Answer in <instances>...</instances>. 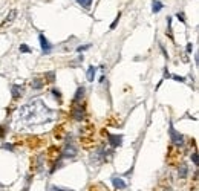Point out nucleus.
I'll list each match as a JSON object with an SVG mask.
<instances>
[{
    "mask_svg": "<svg viewBox=\"0 0 199 191\" xmlns=\"http://www.w3.org/2000/svg\"><path fill=\"white\" fill-rule=\"evenodd\" d=\"M39 107L40 109H37V101H34L32 104H28V106L20 109V116L26 122H35V124L49 122L55 118V113L48 106H44L43 103H40Z\"/></svg>",
    "mask_w": 199,
    "mask_h": 191,
    "instance_id": "obj_1",
    "label": "nucleus"
},
{
    "mask_svg": "<svg viewBox=\"0 0 199 191\" xmlns=\"http://www.w3.org/2000/svg\"><path fill=\"white\" fill-rule=\"evenodd\" d=\"M168 133H170V139H172L173 145H176L178 148L184 145V135H181L178 130H175V127H173L172 124H170V127H168Z\"/></svg>",
    "mask_w": 199,
    "mask_h": 191,
    "instance_id": "obj_2",
    "label": "nucleus"
},
{
    "mask_svg": "<svg viewBox=\"0 0 199 191\" xmlns=\"http://www.w3.org/2000/svg\"><path fill=\"white\" fill-rule=\"evenodd\" d=\"M84 107L80 104V103H74V107H72V118L75 121H83L84 119Z\"/></svg>",
    "mask_w": 199,
    "mask_h": 191,
    "instance_id": "obj_3",
    "label": "nucleus"
},
{
    "mask_svg": "<svg viewBox=\"0 0 199 191\" xmlns=\"http://www.w3.org/2000/svg\"><path fill=\"white\" fill-rule=\"evenodd\" d=\"M75 156H77V147L72 144H68L61 152V157H64V159H72Z\"/></svg>",
    "mask_w": 199,
    "mask_h": 191,
    "instance_id": "obj_4",
    "label": "nucleus"
},
{
    "mask_svg": "<svg viewBox=\"0 0 199 191\" xmlns=\"http://www.w3.org/2000/svg\"><path fill=\"white\" fill-rule=\"evenodd\" d=\"M107 139H109V145L112 148H118L122 144V136L121 135H107Z\"/></svg>",
    "mask_w": 199,
    "mask_h": 191,
    "instance_id": "obj_5",
    "label": "nucleus"
},
{
    "mask_svg": "<svg viewBox=\"0 0 199 191\" xmlns=\"http://www.w3.org/2000/svg\"><path fill=\"white\" fill-rule=\"evenodd\" d=\"M39 41H40V46H41V51H43V54H51V51H52V46H51V43L48 41V38L44 37L43 34H40L39 35Z\"/></svg>",
    "mask_w": 199,
    "mask_h": 191,
    "instance_id": "obj_6",
    "label": "nucleus"
},
{
    "mask_svg": "<svg viewBox=\"0 0 199 191\" xmlns=\"http://www.w3.org/2000/svg\"><path fill=\"white\" fill-rule=\"evenodd\" d=\"M112 184H114V187H115L117 190H126V188H127V184H126L122 179L117 177V176L112 177Z\"/></svg>",
    "mask_w": 199,
    "mask_h": 191,
    "instance_id": "obj_7",
    "label": "nucleus"
},
{
    "mask_svg": "<svg viewBox=\"0 0 199 191\" xmlns=\"http://www.w3.org/2000/svg\"><path fill=\"white\" fill-rule=\"evenodd\" d=\"M84 92H86L84 86H80L77 89V92H75V95H74V103H81V100L84 96Z\"/></svg>",
    "mask_w": 199,
    "mask_h": 191,
    "instance_id": "obj_8",
    "label": "nucleus"
},
{
    "mask_svg": "<svg viewBox=\"0 0 199 191\" xmlns=\"http://www.w3.org/2000/svg\"><path fill=\"white\" fill-rule=\"evenodd\" d=\"M15 17H17V11H15V9H12V11L9 12V15L5 18V22H3V25H2V26H9V25L15 20Z\"/></svg>",
    "mask_w": 199,
    "mask_h": 191,
    "instance_id": "obj_9",
    "label": "nucleus"
},
{
    "mask_svg": "<svg viewBox=\"0 0 199 191\" xmlns=\"http://www.w3.org/2000/svg\"><path fill=\"white\" fill-rule=\"evenodd\" d=\"M178 170H179V171H178L179 177H181V179H185V177H187V174H189V167H187V164H184V162H182V164L179 165V168H178Z\"/></svg>",
    "mask_w": 199,
    "mask_h": 191,
    "instance_id": "obj_10",
    "label": "nucleus"
},
{
    "mask_svg": "<svg viewBox=\"0 0 199 191\" xmlns=\"http://www.w3.org/2000/svg\"><path fill=\"white\" fill-rule=\"evenodd\" d=\"M95 74H97V67H95V66H89V69H87V72H86V78H87L89 83H92V81L95 79Z\"/></svg>",
    "mask_w": 199,
    "mask_h": 191,
    "instance_id": "obj_11",
    "label": "nucleus"
},
{
    "mask_svg": "<svg viewBox=\"0 0 199 191\" xmlns=\"http://www.w3.org/2000/svg\"><path fill=\"white\" fill-rule=\"evenodd\" d=\"M11 93H12V98H14V100H19L20 95H22V89H20L17 84H14V86L11 87Z\"/></svg>",
    "mask_w": 199,
    "mask_h": 191,
    "instance_id": "obj_12",
    "label": "nucleus"
},
{
    "mask_svg": "<svg viewBox=\"0 0 199 191\" xmlns=\"http://www.w3.org/2000/svg\"><path fill=\"white\" fill-rule=\"evenodd\" d=\"M43 86H44V79H41V78H34L32 83H31L32 89H41Z\"/></svg>",
    "mask_w": 199,
    "mask_h": 191,
    "instance_id": "obj_13",
    "label": "nucleus"
},
{
    "mask_svg": "<svg viewBox=\"0 0 199 191\" xmlns=\"http://www.w3.org/2000/svg\"><path fill=\"white\" fill-rule=\"evenodd\" d=\"M162 8H164V5H162V3H161L159 0H153V5H152V11H153L155 14H156V12H159V11H161Z\"/></svg>",
    "mask_w": 199,
    "mask_h": 191,
    "instance_id": "obj_14",
    "label": "nucleus"
},
{
    "mask_svg": "<svg viewBox=\"0 0 199 191\" xmlns=\"http://www.w3.org/2000/svg\"><path fill=\"white\" fill-rule=\"evenodd\" d=\"M20 52H23V54H29L31 52V49H29V46L28 44H20Z\"/></svg>",
    "mask_w": 199,
    "mask_h": 191,
    "instance_id": "obj_15",
    "label": "nucleus"
},
{
    "mask_svg": "<svg viewBox=\"0 0 199 191\" xmlns=\"http://www.w3.org/2000/svg\"><path fill=\"white\" fill-rule=\"evenodd\" d=\"M77 2H78L83 8H89V6H90V3H92V0H77Z\"/></svg>",
    "mask_w": 199,
    "mask_h": 191,
    "instance_id": "obj_16",
    "label": "nucleus"
},
{
    "mask_svg": "<svg viewBox=\"0 0 199 191\" xmlns=\"http://www.w3.org/2000/svg\"><path fill=\"white\" fill-rule=\"evenodd\" d=\"M89 47H90V44H83V46H78V47H77V52H80V54H81L83 51H87Z\"/></svg>",
    "mask_w": 199,
    "mask_h": 191,
    "instance_id": "obj_17",
    "label": "nucleus"
},
{
    "mask_svg": "<svg viewBox=\"0 0 199 191\" xmlns=\"http://www.w3.org/2000/svg\"><path fill=\"white\" fill-rule=\"evenodd\" d=\"M52 95H54V96H57V100H58V101H61V93H60V90L52 89Z\"/></svg>",
    "mask_w": 199,
    "mask_h": 191,
    "instance_id": "obj_18",
    "label": "nucleus"
},
{
    "mask_svg": "<svg viewBox=\"0 0 199 191\" xmlns=\"http://www.w3.org/2000/svg\"><path fill=\"white\" fill-rule=\"evenodd\" d=\"M192 161H193V164L196 165V167H199V161H198V153L195 152L193 154H192Z\"/></svg>",
    "mask_w": 199,
    "mask_h": 191,
    "instance_id": "obj_19",
    "label": "nucleus"
},
{
    "mask_svg": "<svg viewBox=\"0 0 199 191\" xmlns=\"http://www.w3.org/2000/svg\"><path fill=\"white\" fill-rule=\"evenodd\" d=\"M119 17H121V14H119V12H118V15H117V18H115V20H114V23L110 25V29H115V28H117V25H118V22H119Z\"/></svg>",
    "mask_w": 199,
    "mask_h": 191,
    "instance_id": "obj_20",
    "label": "nucleus"
},
{
    "mask_svg": "<svg viewBox=\"0 0 199 191\" xmlns=\"http://www.w3.org/2000/svg\"><path fill=\"white\" fill-rule=\"evenodd\" d=\"M74 61H75V63H72V64H71L72 67H74V66H77V64H80V63H83V55H80L78 58H77V60H74Z\"/></svg>",
    "mask_w": 199,
    "mask_h": 191,
    "instance_id": "obj_21",
    "label": "nucleus"
},
{
    "mask_svg": "<svg viewBox=\"0 0 199 191\" xmlns=\"http://www.w3.org/2000/svg\"><path fill=\"white\" fill-rule=\"evenodd\" d=\"M3 150H9V152H12V150H14V147H12L11 144H3Z\"/></svg>",
    "mask_w": 199,
    "mask_h": 191,
    "instance_id": "obj_22",
    "label": "nucleus"
},
{
    "mask_svg": "<svg viewBox=\"0 0 199 191\" xmlns=\"http://www.w3.org/2000/svg\"><path fill=\"white\" fill-rule=\"evenodd\" d=\"M176 17H178V18H179L182 23L185 22V17H184V14H182V12H178V14H176Z\"/></svg>",
    "mask_w": 199,
    "mask_h": 191,
    "instance_id": "obj_23",
    "label": "nucleus"
},
{
    "mask_svg": "<svg viewBox=\"0 0 199 191\" xmlns=\"http://www.w3.org/2000/svg\"><path fill=\"white\" fill-rule=\"evenodd\" d=\"M46 78H48V81H54V72H48Z\"/></svg>",
    "mask_w": 199,
    "mask_h": 191,
    "instance_id": "obj_24",
    "label": "nucleus"
},
{
    "mask_svg": "<svg viewBox=\"0 0 199 191\" xmlns=\"http://www.w3.org/2000/svg\"><path fill=\"white\" fill-rule=\"evenodd\" d=\"M52 191H72V190H66V188H60V187H52Z\"/></svg>",
    "mask_w": 199,
    "mask_h": 191,
    "instance_id": "obj_25",
    "label": "nucleus"
},
{
    "mask_svg": "<svg viewBox=\"0 0 199 191\" xmlns=\"http://www.w3.org/2000/svg\"><path fill=\"white\" fill-rule=\"evenodd\" d=\"M173 79H175V81H181V83L184 81V78H182V76H179V75H173Z\"/></svg>",
    "mask_w": 199,
    "mask_h": 191,
    "instance_id": "obj_26",
    "label": "nucleus"
},
{
    "mask_svg": "<svg viewBox=\"0 0 199 191\" xmlns=\"http://www.w3.org/2000/svg\"><path fill=\"white\" fill-rule=\"evenodd\" d=\"M192 51H193V44L189 43V44H187V52H192Z\"/></svg>",
    "mask_w": 199,
    "mask_h": 191,
    "instance_id": "obj_27",
    "label": "nucleus"
},
{
    "mask_svg": "<svg viewBox=\"0 0 199 191\" xmlns=\"http://www.w3.org/2000/svg\"><path fill=\"white\" fill-rule=\"evenodd\" d=\"M164 78H170V72H168V69H165V71H164Z\"/></svg>",
    "mask_w": 199,
    "mask_h": 191,
    "instance_id": "obj_28",
    "label": "nucleus"
},
{
    "mask_svg": "<svg viewBox=\"0 0 199 191\" xmlns=\"http://www.w3.org/2000/svg\"><path fill=\"white\" fill-rule=\"evenodd\" d=\"M28 190H29V187L26 185V187H25V190H23V191H28Z\"/></svg>",
    "mask_w": 199,
    "mask_h": 191,
    "instance_id": "obj_29",
    "label": "nucleus"
},
{
    "mask_svg": "<svg viewBox=\"0 0 199 191\" xmlns=\"http://www.w3.org/2000/svg\"><path fill=\"white\" fill-rule=\"evenodd\" d=\"M193 191H196V190H193Z\"/></svg>",
    "mask_w": 199,
    "mask_h": 191,
    "instance_id": "obj_30",
    "label": "nucleus"
}]
</instances>
